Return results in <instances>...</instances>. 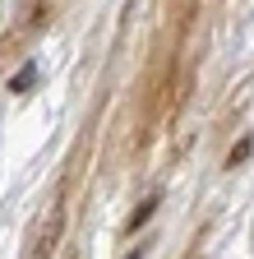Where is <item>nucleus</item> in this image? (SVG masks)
Masks as SVG:
<instances>
[{"label": "nucleus", "instance_id": "nucleus-3", "mask_svg": "<svg viewBox=\"0 0 254 259\" xmlns=\"http://www.w3.org/2000/svg\"><path fill=\"white\" fill-rule=\"evenodd\" d=\"M153 208H157V194H143V199H139V208H134V218L125 222V236H134L139 227H143V222L153 218Z\"/></svg>", "mask_w": 254, "mask_h": 259}, {"label": "nucleus", "instance_id": "nucleus-4", "mask_svg": "<svg viewBox=\"0 0 254 259\" xmlns=\"http://www.w3.org/2000/svg\"><path fill=\"white\" fill-rule=\"evenodd\" d=\"M70 259H74V254H70Z\"/></svg>", "mask_w": 254, "mask_h": 259}, {"label": "nucleus", "instance_id": "nucleus-2", "mask_svg": "<svg viewBox=\"0 0 254 259\" xmlns=\"http://www.w3.org/2000/svg\"><path fill=\"white\" fill-rule=\"evenodd\" d=\"M65 10H70V0H19L10 23H5V32H0V60L23 56Z\"/></svg>", "mask_w": 254, "mask_h": 259}, {"label": "nucleus", "instance_id": "nucleus-1", "mask_svg": "<svg viewBox=\"0 0 254 259\" xmlns=\"http://www.w3.org/2000/svg\"><path fill=\"white\" fill-rule=\"evenodd\" d=\"M70 194H74V167L56 181L46 204L37 208L28 241H23V259H56V250L65 245V232H70Z\"/></svg>", "mask_w": 254, "mask_h": 259}]
</instances>
